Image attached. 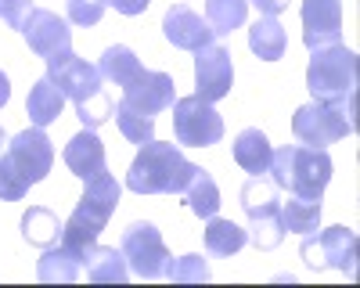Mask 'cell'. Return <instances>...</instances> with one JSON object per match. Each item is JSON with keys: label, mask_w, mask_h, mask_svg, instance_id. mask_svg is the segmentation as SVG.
I'll list each match as a JSON object with an SVG mask.
<instances>
[{"label": "cell", "mask_w": 360, "mask_h": 288, "mask_svg": "<svg viewBox=\"0 0 360 288\" xmlns=\"http://www.w3.org/2000/svg\"><path fill=\"white\" fill-rule=\"evenodd\" d=\"M195 169L198 166L184 159L180 144L148 140V144H141L137 159L130 162L127 188L137 195H180Z\"/></svg>", "instance_id": "6da1fadb"}, {"label": "cell", "mask_w": 360, "mask_h": 288, "mask_svg": "<svg viewBox=\"0 0 360 288\" xmlns=\"http://www.w3.org/2000/svg\"><path fill=\"white\" fill-rule=\"evenodd\" d=\"M83 184H86V191H83V198L76 202L72 216L62 227V245L72 249V252H86L90 245L98 242V235L105 230L108 216L119 206V191H123L108 169L98 173V177H90V181H83Z\"/></svg>", "instance_id": "7a4b0ae2"}, {"label": "cell", "mask_w": 360, "mask_h": 288, "mask_svg": "<svg viewBox=\"0 0 360 288\" xmlns=\"http://www.w3.org/2000/svg\"><path fill=\"white\" fill-rule=\"evenodd\" d=\"M332 159L324 148H307V144H285L270 155V181L274 188H285L299 198H321L328 181H332Z\"/></svg>", "instance_id": "3957f363"}, {"label": "cell", "mask_w": 360, "mask_h": 288, "mask_svg": "<svg viewBox=\"0 0 360 288\" xmlns=\"http://www.w3.org/2000/svg\"><path fill=\"white\" fill-rule=\"evenodd\" d=\"M307 86L314 101H353L356 94V54L342 44L310 51Z\"/></svg>", "instance_id": "277c9868"}, {"label": "cell", "mask_w": 360, "mask_h": 288, "mask_svg": "<svg viewBox=\"0 0 360 288\" xmlns=\"http://www.w3.org/2000/svg\"><path fill=\"white\" fill-rule=\"evenodd\" d=\"M242 209L249 216V242L256 249H278L285 238V220H281V198L274 181L249 177L242 188Z\"/></svg>", "instance_id": "5b68a950"}, {"label": "cell", "mask_w": 360, "mask_h": 288, "mask_svg": "<svg viewBox=\"0 0 360 288\" xmlns=\"http://www.w3.org/2000/svg\"><path fill=\"white\" fill-rule=\"evenodd\" d=\"M349 112H353V101H310L303 108H295L292 133L307 148H328V144L353 133Z\"/></svg>", "instance_id": "8992f818"}, {"label": "cell", "mask_w": 360, "mask_h": 288, "mask_svg": "<svg viewBox=\"0 0 360 288\" xmlns=\"http://www.w3.org/2000/svg\"><path fill=\"white\" fill-rule=\"evenodd\" d=\"M119 252H123L127 259V267L134 277H144V281H159L166 263H169V249L159 235V227L155 223H130L123 230V238H119Z\"/></svg>", "instance_id": "52a82bcc"}, {"label": "cell", "mask_w": 360, "mask_h": 288, "mask_svg": "<svg viewBox=\"0 0 360 288\" xmlns=\"http://www.w3.org/2000/svg\"><path fill=\"white\" fill-rule=\"evenodd\" d=\"M303 263L314 267V270H342V274H353L356 267V230L353 227H324V230H310L303 235Z\"/></svg>", "instance_id": "ba28073f"}, {"label": "cell", "mask_w": 360, "mask_h": 288, "mask_svg": "<svg viewBox=\"0 0 360 288\" xmlns=\"http://www.w3.org/2000/svg\"><path fill=\"white\" fill-rule=\"evenodd\" d=\"M173 133H176V144H184V148H209V144H217L224 137V119L198 94L176 98L173 101Z\"/></svg>", "instance_id": "9c48e42d"}, {"label": "cell", "mask_w": 360, "mask_h": 288, "mask_svg": "<svg viewBox=\"0 0 360 288\" xmlns=\"http://www.w3.org/2000/svg\"><path fill=\"white\" fill-rule=\"evenodd\" d=\"M4 159L11 162V169L18 177L33 188L40 184L47 173H51V162H54V144L51 137L44 133V126H29L22 133H15L4 148Z\"/></svg>", "instance_id": "30bf717a"}, {"label": "cell", "mask_w": 360, "mask_h": 288, "mask_svg": "<svg viewBox=\"0 0 360 288\" xmlns=\"http://www.w3.org/2000/svg\"><path fill=\"white\" fill-rule=\"evenodd\" d=\"M47 79H51L65 98H72V101H83V98H90V94L105 91L98 65H90L86 58H79V54H72V51H62V54L47 58Z\"/></svg>", "instance_id": "8fae6325"}, {"label": "cell", "mask_w": 360, "mask_h": 288, "mask_svg": "<svg viewBox=\"0 0 360 288\" xmlns=\"http://www.w3.org/2000/svg\"><path fill=\"white\" fill-rule=\"evenodd\" d=\"M234 86V65H231V51L220 44H209L195 51V94L209 105H217L220 98L231 94Z\"/></svg>", "instance_id": "7c38bea8"}, {"label": "cell", "mask_w": 360, "mask_h": 288, "mask_svg": "<svg viewBox=\"0 0 360 288\" xmlns=\"http://www.w3.org/2000/svg\"><path fill=\"white\" fill-rule=\"evenodd\" d=\"M22 40L29 44V51L40 58H54L62 51H72V29L65 18H58L54 11L33 8V15L22 25Z\"/></svg>", "instance_id": "4fadbf2b"}, {"label": "cell", "mask_w": 360, "mask_h": 288, "mask_svg": "<svg viewBox=\"0 0 360 288\" xmlns=\"http://www.w3.org/2000/svg\"><path fill=\"white\" fill-rule=\"evenodd\" d=\"M303 44L310 51L339 44L342 37V0H303Z\"/></svg>", "instance_id": "5bb4252c"}, {"label": "cell", "mask_w": 360, "mask_h": 288, "mask_svg": "<svg viewBox=\"0 0 360 288\" xmlns=\"http://www.w3.org/2000/svg\"><path fill=\"white\" fill-rule=\"evenodd\" d=\"M123 101L130 105V108H137V112H144V115H159V112H166V108H173V101H176V83H173V76H166V72H141L134 83H127L123 86Z\"/></svg>", "instance_id": "9a60e30c"}, {"label": "cell", "mask_w": 360, "mask_h": 288, "mask_svg": "<svg viewBox=\"0 0 360 288\" xmlns=\"http://www.w3.org/2000/svg\"><path fill=\"white\" fill-rule=\"evenodd\" d=\"M162 37L173 44V47H180V51H202V47H209L217 40V33L209 29V22L202 18V15H195L191 8H184V4H173L169 11H166V18H162Z\"/></svg>", "instance_id": "2e32d148"}, {"label": "cell", "mask_w": 360, "mask_h": 288, "mask_svg": "<svg viewBox=\"0 0 360 288\" xmlns=\"http://www.w3.org/2000/svg\"><path fill=\"white\" fill-rule=\"evenodd\" d=\"M65 166L79 181H90V177H98V173H105V144H101V137L83 126L65 144Z\"/></svg>", "instance_id": "e0dca14e"}, {"label": "cell", "mask_w": 360, "mask_h": 288, "mask_svg": "<svg viewBox=\"0 0 360 288\" xmlns=\"http://www.w3.org/2000/svg\"><path fill=\"white\" fill-rule=\"evenodd\" d=\"M83 274H86V281H94V284H123L130 277V267H127V259H123L119 249H108V245L94 242L86 249Z\"/></svg>", "instance_id": "ac0fdd59"}, {"label": "cell", "mask_w": 360, "mask_h": 288, "mask_svg": "<svg viewBox=\"0 0 360 288\" xmlns=\"http://www.w3.org/2000/svg\"><path fill=\"white\" fill-rule=\"evenodd\" d=\"M83 263H86V252H72V249H65L62 242H58V245L44 249L37 277L40 281H65V284H72L83 274Z\"/></svg>", "instance_id": "d6986e66"}, {"label": "cell", "mask_w": 360, "mask_h": 288, "mask_svg": "<svg viewBox=\"0 0 360 288\" xmlns=\"http://www.w3.org/2000/svg\"><path fill=\"white\" fill-rule=\"evenodd\" d=\"M270 155H274V148H270V140L263 130L249 126L234 137V162L242 166L245 173H252V177H259V173L270 169Z\"/></svg>", "instance_id": "ffe728a7"}, {"label": "cell", "mask_w": 360, "mask_h": 288, "mask_svg": "<svg viewBox=\"0 0 360 288\" xmlns=\"http://www.w3.org/2000/svg\"><path fill=\"white\" fill-rule=\"evenodd\" d=\"M285 47H288V37H285V25L278 22V15H263L252 22L249 29V51L263 62H278L285 58Z\"/></svg>", "instance_id": "44dd1931"}, {"label": "cell", "mask_w": 360, "mask_h": 288, "mask_svg": "<svg viewBox=\"0 0 360 288\" xmlns=\"http://www.w3.org/2000/svg\"><path fill=\"white\" fill-rule=\"evenodd\" d=\"M62 108H65V94L58 91V86H54L47 76L37 79L33 91H29V98H25L29 123H33V126H51L58 115H62Z\"/></svg>", "instance_id": "7402d4cb"}, {"label": "cell", "mask_w": 360, "mask_h": 288, "mask_svg": "<svg viewBox=\"0 0 360 288\" xmlns=\"http://www.w3.org/2000/svg\"><path fill=\"white\" fill-rule=\"evenodd\" d=\"M180 198L188 202V209H191L198 220L217 216V209H220V188H217V181H213V177H209V169H202V166L191 173V181L184 184Z\"/></svg>", "instance_id": "603a6c76"}, {"label": "cell", "mask_w": 360, "mask_h": 288, "mask_svg": "<svg viewBox=\"0 0 360 288\" xmlns=\"http://www.w3.org/2000/svg\"><path fill=\"white\" fill-rule=\"evenodd\" d=\"M62 227H65V223L58 220L51 209L29 206L25 216H22V238H25L29 245H37V249H51V245L62 242Z\"/></svg>", "instance_id": "cb8c5ba5"}, {"label": "cell", "mask_w": 360, "mask_h": 288, "mask_svg": "<svg viewBox=\"0 0 360 288\" xmlns=\"http://www.w3.org/2000/svg\"><path fill=\"white\" fill-rule=\"evenodd\" d=\"M98 72H101V79H108L115 86H127V83H134L144 72V65L137 62V54L130 47L115 44V47H105L101 62H98Z\"/></svg>", "instance_id": "d4e9b609"}, {"label": "cell", "mask_w": 360, "mask_h": 288, "mask_svg": "<svg viewBox=\"0 0 360 288\" xmlns=\"http://www.w3.org/2000/svg\"><path fill=\"white\" fill-rule=\"evenodd\" d=\"M245 242H249V230H242L234 220H220V216L205 220V249L213 256H234L245 249Z\"/></svg>", "instance_id": "484cf974"}, {"label": "cell", "mask_w": 360, "mask_h": 288, "mask_svg": "<svg viewBox=\"0 0 360 288\" xmlns=\"http://www.w3.org/2000/svg\"><path fill=\"white\" fill-rule=\"evenodd\" d=\"M249 18V0H205V22L217 37H231Z\"/></svg>", "instance_id": "4316f807"}, {"label": "cell", "mask_w": 360, "mask_h": 288, "mask_svg": "<svg viewBox=\"0 0 360 288\" xmlns=\"http://www.w3.org/2000/svg\"><path fill=\"white\" fill-rule=\"evenodd\" d=\"M281 220H285V230H292V235H310V230L321 227V198L292 195L281 206Z\"/></svg>", "instance_id": "83f0119b"}, {"label": "cell", "mask_w": 360, "mask_h": 288, "mask_svg": "<svg viewBox=\"0 0 360 288\" xmlns=\"http://www.w3.org/2000/svg\"><path fill=\"white\" fill-rule=\"evenodd\" d=\"M115 123H119V133L134 144H148L155 140V115H144L137 108H130L127 101L115 105Z\"/></svg>", "instance_id": "f1b7e54d"}, {"label": "cell", "mask_w": 360, "mask_h": 288, "mask_svg": "<svg viewBox=\"0 0 360 288\" xmlns=\"http://www.w3.org/2000/svg\"><path fill=\"white\" fill-rule=\"evenodd\" d=\"M76 115H79V123H83L86 130H98L101 123H108L112 115H115V105H112V98H108L105 91H98V94L76 101Z\"/></svg>", "instance_id": "f546056e"}, {"label": "cell", "mask_w": 360, "mask_h": 288, "mask_svg": "<svg viewBox=\"0 0 360 288\" xmlns=\"http://www.w3.org/2000/svg\"><path fill=\"white\" fill-rule=\"evenodd\" d=\"M162 277L166 281H176V284H188V281H209V267H205V259L202 256H180V259H173L169 256V263H166V270H162Z\"/></svg>", "instance_id": "4dcf8cb0"}, {"label": "cell", "mask_w": 360, "mask_h": 288, "mask_svg": "<svg viewBox=\"0 0 360 288\" xmlns=\"http://www.w3.org/2000/svg\"><path fill=\"white\" fill-rule=\"evenodd\" d=\"M105 8V0H65V15L72 25H98Z\"/></svg>", "instance_id": "1f68e13d"}, {"label": "cell", "mask_w": 360, "mask_h": 288, "mask_svg": "<svg viewBox=\"0 0 360 288\" xmlns=\"http://www.w3.org/2000/svg\"><path fill=\"white\" fill-rule=\"evenodd\" d=\"M29 191V184L11 169V162L0 155V202H22Z\"/></svg>", "instance_id": "d6a6232c"}, {"label": "cell", "mask_w": 360, "mask_h": 288, "mask_svg": "<svg viewBox=\"0 0 360 288\" xmlns=\"http://www.w3.org/2000/svg\"><path fill=\"white\" fill-rule=\"evenodd\" d=\"M29 15H33V0H0V18H4L11 29H18V33H22Z\"/></svg>", "instance_id": "836d02e7"}, {"label": "cell", "mask_w": 360, "mask_h": 288, "mask_svg": "<svg viewBox=\"0 0 360 288\" xmlns=\"http://www.w3.org/2000/svg\"><path fill=\"white\" fill-rule=\"evenodd\" d=\"M108 8H115L119 15H144L152 0H105Z\"/></svg>", "instance_id": "e575fe53"}, {"label": "cell", "mask_w": 360, "mask_h": 288, "mask_svg": "<svg viewBox=\"0 0 360 288\" xmlns=\"http://www.w3.org/2000/svg\"><path fill=\"white\" fill-rule=\"evenodd\" d=\"M249 4H256L259 15H281L288 8V0H249Z\"/></svg>", "instance_id": "d590c367"}, {"label": "cell", "mask_w": 360, "mask_h": 288, "mask_svg": "<svg viewBox=\"0 0 360 288\" xmlns=\"http://www.w3.org/2000/svg\"><path fill=\"white\" fill-rule=\"evenodd\" d=\"M8 98H11V79H8V72H0V108L8 105Z\"/></svg>", "instance_id": "8d00e7d4"}, {"label": "cell", "mask_w": 360, "mask_h": 288, "mask_svg": "<svg viewBox=\"0 0 360 288\" xmlns=\"http://www.w3.org/2000/svg\"><path fill=\"white\" fill-rule=\"evenodd\" d=\"M4 148H8V133L0 130V155H4Z\"/></svg>", "instance_id": "74e56055"}]
</instances>
